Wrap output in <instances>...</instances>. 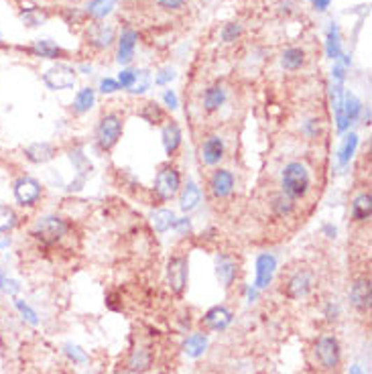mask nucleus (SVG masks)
<instances>
[{
  "mask_svg": "<svg viewBox=\"0 0 372 374\" xmlns=\"http://www.w3.org/2000/svg\"><path fill=\"white\" fill-rule=\"evenodd\" d=\"M69 232V224L64 220L62 216L49 214V216H41L33 222L31 226V238L41 246H55L59 244Z\"/></svg>",
  "mask_w": 372,
  "mask_h": 374,
  "instance_id": "1",
  "label": "nucleus"
},
{
  "mask_svg": "<svg viewBox=\"0 0 372 374\" xmlns=\"http://www.w3.org/2000/svg\"><path fill=\"white\" fill-rule=\"evenodd\" d=\"M311 187V175L301 161L287 163L281 173V194L291 199H303Z\"/></svg>",
  "mask_w": 372,
  "mask_h": 374,
  "instance_id": "2",
  "label": "nucleus"
},
{
  "mask_svg": "<svg viewBox=\"0 0 372 374\" xmlns=\"http://www.w3.org/2000/svg\"><path fill=\"white\" fill-rule=\"evenodd\" d=\"M313 356H315V362L320 364L322 371H336L342 362V348H340V342L336 336H329L324 333L317 338L315 346H313Z\"/></svg>",
  "mask_w": 372,
  "mask_h": 374,
  "instance_id": "3",
  "label": "nucleus"
},
{
  "mask_svg": "<svg viewBox=\"0 0 372 374\" xmlns=\"http://www.w3.org/2000/svg\"><path fill=\"white\" fill-rule=\"evenodd\" d=\"M13 196L15 201L24 210L35 208L43 198V185L37 177L19 175L13 181Z\"/></svg>",
  "mask_w": 372,
  "mask_h": 374,
  "instance_id": "4",
  "label": "nucleus"
},
{
  "mask_svg": "<svg viewBox=\"0 0 372 374\" xmlns=\"http://www.w3.org/2000/svg\"><path fill=\"white\" fill-rule=\"evenodd\" d=\"M315 285V275L309 266H299L293 273H289V277L285 279L283 293L287 299L297 301V299H306L311 293V289Z\"/></svg>",
  "mask_w": 372,
  "mask_h": 374,
  "instance_id": "5",
  "label": "nucleus"
},
{
  "mask_svg": "<svg viewBox=\"0 0 372 374\" xmlns=\"http://www.w3.org/2000/svg\"><path fill=\"white\" fill-rule=\"evenodd\" d=\"M122 136V118L116 112H108L100 118L96 129V141L102 151H110Z\"/></svg>",
  "mask_w": 372,
  "mask_h": 374,
  "instance_id": "6",
  "label": "nucleus"
},
{
  "mask_svg": "<svg viewBox=\"0 0 372 374\" xmlns=\"http://www.w3.org/2000/svg\"><path fill=\"white\" fill-rule=\"evenodd\" d=\"M187 275H189V263L187 257L183 254H173L167 261V285L171 293L181 297L187 289Z\"/></svg>",
  "mask_w": 372,
  "mask_h": 374,
  "instance_id": "7",
  "label": "nucleus"
},
{
  "mask_svg": "<svg viewBox=\"0 0 372 374\" xmlns=\"http://www.w3.org/2000/svg\"><path fill=\"white\" fill-rule=\"evenodd\" d=\"M78 82V71L67 64H55L49 69H45L43 84L53 92H62V89H69L76 86Z\"/></svg>",
  "mask_w": 372,
  "mask_h": 374,
  "instance_id": "8",
  "label": "nucleus"
},
{
  "mask_svg": "<svg viewBox=\"0 0 372 374\" xmlns=\"http://www.w3.org/2000/svg\"><path fill=\"white\" fill-rule=\"evenodd\" d=\"M181 189V173L173 165H163L155 177V194L159 199L176 198Z\"/></svg>",
  "mask_w": 372,
  "mask_h": 374,
  "instance_id": "9",
  "label": "nucleus"
},
{
  "mask_svg": "<svg viewBox=\"0 0 372 374\" xmlns=\"http://www.w3.org/2000/svg\"><path fill=\"white\" fill-rule=\"evenodd\" d=\"M350 297V305L358 313H369L372 308V285L369 277H358L354 279V283L350 285L348 291Z\"/></svg>",
  "mask_w": 372,
  "mask_h": 374,
  "instance_id": "10",
  "label": "nucleus"
},
{
  "mask_svg": "<svg viewBox=\"0 0 372 374\" xmlns=\"http://www.w3.org/2000/svg\"><path fill=\"white\" fill-rule=\"evenodd\" d=\"M114 39H116V31L112 24L98 21L92 22L86 29V41L94 49H108L110 45L114 43Z\"/></svg>",
  "mask_w": 372,
  "mask_h": 374,
  "instance_id": "11",
  "label": "nucleus"
},
{
  "mask_svg": "<svg viewBox=\"0 0 372 374\" xmlns=\"http://www.w3.org/2000/svg\"><path fill=\"white\" fill-rule=\"evenodd\" d=\"M153 350L149 348V346H143V344H138V346H134L129 356H127V371L132 374H143L147 373L151 366H153Z\"/></svg>",
  "mask_w": 372,
  "mask_h": 374,
  "instance_id": "12",
  "label": "nucleus"
},
{
  "mask_svg": "<svg viewBox=\"0 0 372 374\" xmlns=\"http://www.w3.org/2000/svg\"><path fill=\"white\" fill-rule=\"evenodd\" d=\"M257 277H255V289H266L271 285L273 277H275V271H277V259L275 254L271 252H263L257 257Z\"/></svg>",
  "mask_w": 372,
  "mask_h": 374,
  "instance_id": "13",
  "label": "nucleus"
},
{
  "mask_svg": "<svg viewBox=\"0 0 372 374\" xmlns=\"http://www.w3.org/2000/svg\"><path fill=\"white\" fill-rule=\"evenodd\" d=\"M232 319H234V315L230 309L224 308V305H214L201 317V326L210 331H224L232 324Z\"/></svg>",
  "mask_w": 372,
  "mask_h": 374,
  "instance_id": "14",
  "label": "nucleus"
},
{
  "mask_svg": "<svg viewBox=\"0 0 372 374\" xmlns=\"http://www.w3.org/2000/svg\"><path fill=\"white\" fill-rule=\"evenodd\" d=\"M22 154H24V159H27L31 165H45V163H49V161L55 159L57 149H55L51 143H47V141H37V143L27 145V147L22 149Z\"/></svg>",
  "mask_w": 372,
  "mask_h": 374,
  "instance_id": "15",
  "label": "nucleus"
},
{
  "mask_svg": "<svg viewBox=\"0 0 372 374\" xmlns=\"http://www.w3.org/2000/svg\"><path fill=\"white\" fill-rule=\"evenodd\" d=\"M234 175H232V171H228V169H216L212 175H210V192H212V196L218 199H226L232 196V192H234Z\"/></svg>",
  "mask_w": 372,
  "mask_h": 374,
  "instance_id": "16",
  "label": "nucleus"
},
{
  "mask_svg": "<svg viewBox=\"0 0 372 374\" xmlns=\"http://www.w3.org/2000/svg\"><path fill=\"white\" fill-rule=\"evenodd\" d=\"M224 153H226V147H224V141L218 134H212L208 136L203 143H201V149H199V157H201V163L203 165H218L220 161L224 159Z\"/></svg>",
  "mask_w": 372,
  "mask_h": 374,
  "instance_id": "17",
  "label": "nucleus"
},
{
  "mask_svg": "<svg viewBox=\"0 0 372 374\" xmlns=\"http://www.w3.org/2000/svg\"><path fill=\"white\" fill-rule=\"evenodd\" d=\"M136 41H138V33L131 27H124L120 37H118V53H116V62L120 66H129L132 62Z\"/></svg>",
  "mask_w": 372,
  "mask_h": 374,
  "instance_id": "18",
  "label": "nucleus"
},
{
  "mask_svg": "<svg viewBox=\"0 0 372 374\" xmlns=\"http://www.w3.org/2000/svg\"><path fill=\"white\" fill-rule=\"evenodd\" d=\"M236 275H238V264H236V261L230 254L220 252L218 257H216V277H218L222 287L230 289V287L234 285V281H236Z\"/></svg>",
  "mask_w": 372,
  "mask_h": 374,
  "instance_id": "19",
  "label": "nucleus"
},
{
  "mask_svg": "<svg viewBox=\"0 0 372 374\" xmlns=\"http://www.w3.org/2000/svg\"><path fill=\"white\" fill-rule=\"evenodd\" d=\"M27 51L35 57H41V59H59L64 57V49L59 47L57 43L49 41V39H37L33 43L27 47Z\"/></svg>",
  "mask_w": 372,
  "mask_h": 374,
  "instance_id": "20",
  "label": "nucleus"
},
{
  "mask_svg": "<svg viewBox=\"0 0 372 374\" xmlns=\"http://www.w3.org/2000/svg\"><path fill=\"white\" fill-rule=\"evenodd\" d=\"M372 216V196L371 192L358 194L352 201V220L354 222H369Z\"/></svg>",
  "mask_w": 372,
  "mask_h": 374,
  "instance_id": "21",
  "label": "nucleus"
},
{
  "mask_svg": "<svg viewBox=\"0 0 372 374\" xmlns=\"http://www.w3.org/2000/svg\"><path fill=\"white\" fill-rule=\"evenodd\" d=\"M161 138H163V147H165V153L169 154H176L177 149L181 147V138H183V134H181V129H179V124L177 122H167L165 127H163V131H161Z\"/></svg>",
  "mask_w": 372,
  "mask_h": 374,
  "instance_id": "22",
  "label": "nucleus"
},
{
  "mask_svg": "<svg viewBox=\"0 0 372 374\" xmlns=\"http://www.w3.org/2000/svg\"><path fill=\"white\" fill-rule=\"evenodd\" d=\"M47 19H49V13L43 10L41 6H22L21 10H19V21L24 27H29V29L43 27Z\"/></svg>",
  "mask_w": 372,
  "mask_h": 374,
  "instance_id": "23",
  "label": "nucleus"
},
{
  "mask_svg": "<svg viewBox=\"0 0 372 374\" xmlns=\"http://www.w3.org/2000/svg\"><path fill=\"white\" fill-rule=\"evenodd\" d=\"M199 201H201V192H199L197 183L196 181H187V185L179 194V208L183 212H192L199 206Z\"/></svg>",
  "mask_w": 372,
  "mask_h": 374,
  "instance_id": "24",
  "label": "nucleus"
},
{
  "mask_svg": "<svg viewBox=\"0 0 372 374\" xmlns=\"http://www.w3.org/2000/svg\"><path fill=\"white\" fill-rule=\"evenodd\" d=\"M306 62L307 55L301 47H289V49H285L283 53H281V66H283V69H287V71H297V69H301V67L306 66Z\"/></svg>",
  "mask_w": 372,
  "mask_h": 374,
  "instance_id": "25",
  "label": "nucleus"
},
{
  "mask_svg": "<svg viewBox=\"0 0 372 374\" xmlns=\"http://www.w3.org/2000/svg\"><path fill=\"white\" fill-rule=\"evenodd\" d=\"M226 102V89L222 84H214L203 92V110L216 112L224 106Z\"/></svg>",
  "mask_w": 372,
  "mask_h": 374,
  "instance_id": "26",
  "label": "nucleus"
},
{
  "mask_svg": "<svg viewBox=\"0 0 372 374\" xmlns=\"http://www.w3.org/2000/svg\"><path fill=\"white\" fill-rule=\"evenodd\" d=\"M208 336L206 333H192V336H187L185 338V342H183V352L187 354L189 358H199V356H203L206 350H208Z\"/></svg>",
  "mask_w": 372,
  "mask_h": 374,
  "instance_id": "27",
  "label": "nucleus"
},
{
  "mask_svg": "<svg viewBox=\"0 0 372 374\" xmlns=\"http://www.w3.org/2000/svg\"><path fill=\"white\" fill-rule=\"evenodd\" d=\"M19 214L13 206L0 203V234H10L19 226Z\"/></svg>",
  "mask_w": 372,
  "mask_h": 374,
  "instance_id": "28",
  "label": "nucleus"
},
{
  "mask_svg": "<svg viewBox=\"0 0 372 374\" xmlns=\"http://www.w3.org/2000/svg\"><path fill=\"white\" fill-rule=\"evenodd\" d=\"M271 212L277 216V218H289L293 212H295V199L287 198L285 194H277L271 199Z\"/></svg>",
  "mask_w": 372,
  "mask_h": 374,
  "instance_id": "29",
  "label": "nucleus"
},
{
  "mask_svg": "<svg viewBox=\"0 0 372 374\" xmlns=\"http://www.w3.org/2000/svg\"><path fill=\"white\" fill-rule=\"evenodd\" d=\"M114 6H116V0H92L86 8V17L94 21H102L114 10Z\"/></svg>",
  "mask_w": 372,
  "mask_h": 374,
  "instance_id": "30",
  "label": "nucleus"
},
{
  "mask_svg": "<svg viewBox=\"0 0 372 374\" xmlns=\"http://www.w3.org/2000/svg\"><path fill=\"white\" fill-rule=\"evenodd\" d=\"M342 112H344V116H346V120H348L350 124L360 116V112H362V102L358 100L356 94L344 92V98H342Z\"/></svg>",
  "mask_w": 372,
  "mask_h": 374,
  "instance_id": "31",
  "label": "nucleus"
},
{
  "mask_svg": "<svg viewBox=\"0 0 372 374\" xmlns=\"http://www.w3.org/2000/svg\"><path fill=\"white\" fill-rule=\"evenodd\" d=\"M94 102H96V92L92 88H82L78 94H76L73 112H78V114H86L88 110H92Z\"/></svg>",
  "mask_w": 372,
  "mask_h": 374,
  "instance_id": "32",
  "label": "nucleus"
},
{
  "mask_svg": "<svg viewBox=\"0 0 372 374\" xmlns=\"http://www.w3.org/2000/svg\"><path fill=\"white\" fill-rule=\"evenodd\" d=\"M138 116H141L143 120H147L149 124H163V122H165V112H163V108H161L157 102L143 104L141 110H138Z\"/></svg>",
  "mask_w": 372,
  "mask_h": 374,
  "instance_id": "33",
  "label": "nucleus"
},
{
  "mask_svg": "<svg viewBox=\"0 0 372 374\" xmlns=\"http://www.w3.org/2000/svg\"><path fill=\"white\" fill-rule=\"evenodd\" d=\"M356 149H358V134H356V132H350V134L344 138V143H342V147H340V153H338V161H340L342 167H346V165L350 163L352 157L356 153Z\"/></svg>",
  "mask_w": 372,
  "mask_h": 374,
  "instance_id": "34",
  "label": "nucleus"
},
{
  "mask_svg": "<svg viewBox=\"0 0 372 374\" xmlns=\"http://www.w3.org/2000/svg\"><path fill=\"white\" fill-rule=\"evenodd\" d=\"M326 51H328L329 59H340V55H342V41H340V31H338L336 22H331V27H329Z\"/></svg>",
  "mask_w": 372,
  "mask_h": 374,
  "instance_id": "35",
  "label": "nucleus"
},
{
  "mask_svg": "<svg viewBox=\"0 0 372 374\" xmlns=\"http://www.w3.org/2000/svg\"><path fill=\"white\" fill-rule=\"evenodd\" d=\"M173 224H176V214L171 210H157L153 214V228L159 234L173 228Z\"/></svg>",
  "mask_w": 372,
  "mask_h": 374,
  "instance_id": "36",
  "label": "nucleus"
},
{
  "mask_svg": "<svg viewBox=\"0 0 372 374\" xmlns=\"http://www.w3.org/2000/svg\"><path fill=\"white\" fill-rule=\"evenodd\" d=\"M0 293H4L8 297H17L21 293V283L15 277H10L8 273L0 271Z\"/></svg>",
  "mask_w": 372,
  "mask_h": 374,
  "instance_id": "37",
  "label": "nucleus"
},
{
  "mask_svg": "<svg viewBox=\"0 0 372 374\" xmlns=\"http://www.w3.org/2000/svg\"><path fill=\"white\" fill-rule=\"evenodd\" d=\"M15 309L21 313V317L29 326H39V315H37V311L31 308L24 299H15Z\"/></svg>",
  "mask_w": 372,
  "mask_h": 374,
  "instance_id": "38",
  "label": "nucleus"
},
{
  "mask_svg": "<svg viewBox=\"0 0 372 374\" xmlns=\"http://www.w3.org/2000/svg\"><path fill=\"white\" fill-rule=\"evenodd\" d=\"M149 88H151V73L147 69H136V80L129 92L136 96V94H145Z\"/></svg>",
  "mask_w": 372,
  "mask_h": 374,
  "instance_id": "39",
  "label": "nucleus"
},
{
  "mask_svg": "<svg viewBox=\"0 0 372 374\" xmlns=\"http://www.w3.org/2000/svg\"><path fill=\"white\" fill-rule=\"evenodd\" d=\"M242 35V24L241 22H228L224 24V29L220 31V37L224 43H234Z\"/></svg>",
  "mask_w": 372,
  "mask_h": 374,
  "instance_id": "40",
  "label": "nucleus"
},
{
  "mask_svg": "<svg viewBox=\"0 0 372 374\" xmlns=\"http://www.w3.org/2000/svg\"><path fill=\"white\" fill-rule=\"evenodd\" d=\"M64 354H66L69 360H73V362H78V364H84V362H88V354L84 352L80 346L66 344V346H64Z\"/></svg>",
  "mask_w": 372,
  "mask_h": 374,
  "instance_id": "41",
  "label": "nucleus"
},
{
  "mask_svg": "<svg viewBox=\"0 0 372 374\" xmlns=\"http://www.w3.org/2000/svg\"><path fill=\"white\" fill-rule=\"evenodd\" d=\"M62 17L66 19V22L69 24V27H73V24H82L84 19H86V15H84L80 8H73V6H67V8H64Z\"/></svg>",
  "mask_w": 372,
  "mask_h": 374,
  "instance_id": "42",
  "label": "nucleus"
},
{
  "mask_svg": "<svg viewBox=\"0 0 372 374\" xmlns=\"http://www.w3.org/2000/svg\"><path fill=\"white\" fill-rule=\"evenodd\" d=\"M157 2V6L161 8V10H165V13H177V10H181L189 0H155Z\"/></svg>",
  "mask_w": 372,
  "mask_h": 374,
  "instance_id": "43",
  "label": "nucleus"
},
{
  "mask_svg": "<svg viewBox=\"0 0 372 374\" xmlns=\"http://www.w3.org/2000/svg\"><path fill=\"white\" fill-rule=\"evenodd\" d=\"M134 80H136V69H122L116 82H118L120 88L131 89V86L134 84Z\"/></svg>",
  "mask_w": 372,
  "mask_h": 374,
  "instance_id": "44",
  "label": "nucleus"
},
{
  "mask_svg": "<svg viewBox=\"0 0 372 374\" xmlns=\"http://www.w3.org/2000/svg\"><path fill=\"white\" fill-rule=\"evenodd\" d=\"M176 80V69L173 67H163L157 75H155V84L157 86H165V84H169V82H173Z\"/></svg>",
  "mask_w": 372,
  "mask_h": 374,
  "instance_id": "45",
  "label": "nucleus"
},
{
  "mask_svg": "<svg viewBox=\"0 0 372 374\" xmlns=\"http://www.w3.org/2000/svg\"><path fill=\"white\" fill-rule=\"evenodd\" d=\"M163 102H165V106H167L169 110H177V108H179V100H177L173 89H165V92H163Z\"/></svg>",
  "mask_w": 372,
  "mask_h": 374,
  "instance_id": "46",
  "label": "nucleus"
},
{
  "mask_svg": "<svg viewBox=\"0 0 372 374\" xmlns=\"http://www.w3.org/2000/svg\"><path fill=\"white\" fill-rule=\"evenodd\" d=\"M320 131H322V124H320V120H307L306 127H303V132H306L309 138H315L317 134H320Z\"/></svg>",
  "mask_w": 372,
  "mask_h": 374,
  "instance_id": "47",
  "label": "nucleus"
},
{
  "mask_svg": "<svg viewBox=\"0 0 372 374\" xmlns=\"http://www.w3.org/2000/svg\"><path fill=\"white\" fill-rule=\"evenodd\" d=\"M338 315H340V305L334 303V301H328V303H326V309H324V317H326L328 322H336Z\"/></svg>",
  "mask_w": 372,
  "mask_h": 374,
  "instance_id": "48",
  "label": "nucleus"
},
{
  "mask_svg": "<svg viewBox=\"0 0 372 374\" xmlns=\"http://www.w3.org/2000/svg\"><path fill=\"white\" fill-rule=\"evenodd\" d=\"M116 89H120V86H118L116 80H112V78L100 80V92H102V94H114Z\"/></svg>",
  "mask_w": 372,
  "mask_h": 374,
  "instance_id": "49",
  "label": "nucleus"
},
{
  "mask_svg": "<svg viewBox=\"0 0 372 374\" xmlns=\"http://www.w3.org/2000/svg\"><path fill=\"white\" fill-rule=\"evenodd\" d=\"M173 228H176L179 234H185V232L192 230V222H189V218H181V220H176Z\"/></svg>",
  "mask_w": 372,
  "mask_h": 374,
  "instance_id": "50",
  "label": "nucleus"
},
{
  "mask_svg": "<svg viewBox=\"0 0 372 374\" xmlns=\"http://www.w3.org/2000/svg\"><path fill=\"white\" fill-rule=\"evenodd\" d=\"M13 244V238L10 234H0V250H6L8 246Z\"/></svg>",
  "mask_w": 372,
  "mask_h": 374,
  "instance_id": "51",
  "label": "nucleus"
},
{
  "mask_svg": "<svg viewBox=\"0 0 372 374\" xmlns=\"http://www.w3.org/2000/svg\"><path fill=\"white\" fill-rule=\"evenodd\" d=\"M322 232L328 236V238H336V234H338V230H336V226H331V224H326L324 228H322Z\"/></svg>",
  "mask_w": 372,
  "mask_h": 374,
  "instance_id": "52",
  "label": "nucleus"
},
{
  "mask_svg": "<svg viewBox=\"0 0 372 374\" xmlns=\"http://www.w3.org/2000/svg\"><path fill=\"white\" fill-rule=\"evenodd\" d=\"M257 295H259V289H255V287H246V297H248V303L257 301Z\"/></svg>",
  "mask_w": 372,
  "mask_h": 374,
  "instance_id": "53",
  "label": "nucleus"
},
{
  "mask_svg": "<svg viewBox=\"0 0 372 374\" xmlns=\"http://www.w3.org/2000/svg\"><path fill=\"white\" fill-rule=\"evenodd\" d=\"M311 2H313V6H315L317 10H326L331 0H311Z\"/></svg>",
  "mask_w": 372,
  "mask_h": 374,
  "instance_id": "54",
  "label": "nucleus"
},
{
  "mask_svg": "<svg viewBox=\"0 0 372 374\" xmlns=\"http://www.w3.org/2000/svg\"><path fill=\"white\" fill-rule=\"evenodd\" d=\"M348 374H364V371H362V366L354 364V366H350V373Z\"/></svg>",
  "mask_w": 372,
  "mask_h": 374,
  "instance_id": "55",
  "label": "nucleus"
},
{
  "mask_svg": "<svg viewBox=\"0 0 372 374\" xmlns=\"http://www.w3.org/2000/svg\"><path fill=\"white\" fill-rule=\"evenodd\" d=\"M0 47H4V39H2V31H0Z\"/></svg>",
  "mask_w": 372,
  "mask_h": 374,
  "instance_id": "56",
  "label": "nucleus"
}]
</instances>
